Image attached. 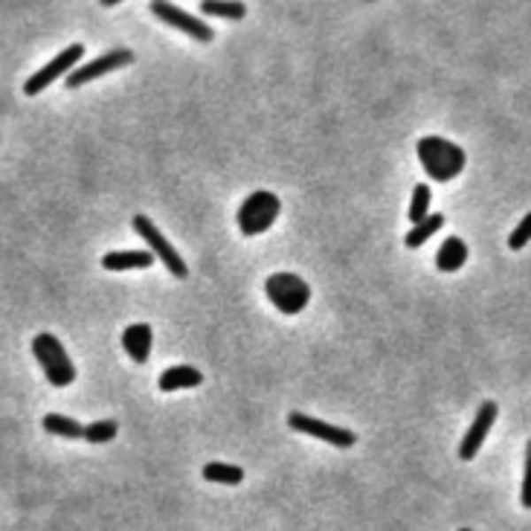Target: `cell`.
<instances>
[{"label": "cell", "mask_w": 531, "mask_h": 531, "mask_svg": "<svg viewBox=\"0 0 531 531\" xmlns=\"http://www.w3.org/2000/svg\"><path fill=\"white\" fill-rule=\"evenodd\" d=\"M419 160L424 172L430 174V181L447 183L453 177H459L465 169V151L456 142L444 137H421L419 140Z\"/></svg>", "instance_id": "cell-1"}, {"label": "cell", "mask_w": 531, "mask_h": 531, "mask_svg": "<svg viewBox=\"0 0 531 531\" xmlns=\"http://www.w3.org/2000/svg\"><path fill=\"white\" fill-rule=\"evenodd\" d=\"M279 210H282V201H279L273 192L258 189L250 197H244V204L238 206V215H235L238 230H242V235H247V238L262 235L273 227V221L279 218Z\"/></svg>", "instance_id": "cell-2"}, {"label": "cell", "mask_w": 531, "mask_h": 531, "mask_svg": "<svg viewBox=\"0 0 531 531\" xmlns=\"http://www.w3.org/2000/svg\"><path fill=\"white\" fill-rule=\"evenodd\" d=\"M265 294L270 299L279 314H299L305 311V305L311 302V288L305 279H299L296 273H288V270H279V273L267 276L265 282Z\"/></svg>", "instance_id": "cell-3"}, {"label": "cell", "mask_w": 531, "mask_h": 531, "mask_svg": "<svg viewBox=\"0 0 531 531\" xmlns=\"http://www.w3.org/2000/svg\"><path fill=\"white\" fill-rule=\"evenodd\" d=\"M33 354L53 387H70V383L76 381V366H73V360L67 358V351L56 335H50V331L38 335L33 340Z\"/></svg>", "instance_id": "cell-4"}, {"label": "cell", "mask_w": 531, "mask_h": 531, "mask_svg": "<svg viewBox=\"0 0 531 531\" xmlns=\"http://www.w3.org/2000/svg\"><path fill=\"white\" fill-rule=\"evenodd\" d=\"M131 224H134V230H137V235L145 238V244H149L151 253L158 256L165 267H169V273H172L174 279H186V276H189V267H186V262L181 258V253H177V250H174L169 242H165L163 233L158 230V227H154V221H151L149 215H134Z\"/></svg>", "instance_id": "cell-5"}, {"label": "cell", "mask_w": 531, "mask_h": 531, "mask_svg": "<svg viewBox=\"0 0 531 531\" xmlns=\"http://www.w3.org/2000/svg\"><path fill=\"white\" fill-rule=\"evenodd\" d=\"M288 427L296 433H305V435H314V439L326 442L331 447H340V450H346V447H354L358 444V435L354 430H346V427H335V424H326L319 419H311L305 412H288Z\"/></svg>", "instance_id": "cell-6"}, {"label": "cell", "mask_w": 531, "mask_h": 531, "mask_svg": "<svg viewBox=\"0 0 531 531\" xmlns=\"http://www.w3.org/2000/svg\"><path fill=\"white\" fill-rule=\"evenodd\" d=\"M81 58H85V44H70V47L65 50V53H58L53 61H50L47 67H41V70L35 73V76L27 81L24 93H27V96H38L41 90H47V88L53 85V81H58L61 76L67 79L70 73L76 70V65H79Z\"/></svg>", "instance_id": "cell-7"}, {"label": "cell", "mask_w": 531, "mask_h": 531, "mask_svg": "<svg viewBox=\"0 0 531 531\" xmlns=\"http://www.w3.org/2000/svg\"><path fill=\"white\" fill-rule=\"evenodd\" d=\"M149 9H151V12L158 15L160 20H165V24H169V27L181 29V33H186V35L195 38V41H201V44H210V41L215 38V33H212V27H210V24H204V20H201V18H195L192 12H183L181 6H174V4H163V0H151Z\"/></svg>", "instance_id": "cell-8"}, {"label": "cell", "mask_w": 531, "mask_h": 531, "mask_svg": "<svg viewBox=\"0 0 531 531\" xmlns=\"http://www.w3.org/2000/svg\"><path fill=\"white\" fill-rule=\"evenodd\" d=\"M131 61H134V53H131V50H111V53L99 56V58H93V61H88V65H79V67L73 70L65 81H67V88L76 90V88L88 85V81H93V79L108 76V73H113V70L128 67Z\"/></svg>", "instance_id": "cell-9"}, {"label": "cell", "mask_w": 531, "mask_h": 531, "mask_svg": "<svg viewBox=\"0 0 531 531\" xmlns=\"http://www.w3.org/2000/svg\"><path fill=\"white\" fill-rule=\"evenodd\" d=\"M496 419H499V407H496L494 401H485L482 407L476 410V419H473V424H471V430L465 433V439H462V444H459V459H462V462L476 459L479 447H482L485 435L491 433V427L496 424Z\"/></svg>", "instance_id": "cell-10"}, {"label": "cell", "mask_w": 531, "mask_h": 531, "mask_svg": "<svg viewBox=\"0 0 531 531\" xmlns=\"http://www.w3.org/2000/svg\"><path fill=\"white\" fill-rule=\"evenodd\" d=\"M151 346H154V335H151V326H145V322H137V326H128L122 335V349L128 351V358L134 363H145L151 354Z\"/></svg>", "instance_id": "cell-11"}, {"label": "cell", "mask_w": 531, "mask_h": 531, "mask_svg": "<svg viewBox=\"0 0 531 531\" xmlns=\"http://www.w3.org/2000/svg\"><path fill=\"white\" fill-rule=\"evenodd\" d=\"M151 250H113V253L102 256V267L105 270H142L154 265Z\"/></svg>", "instance_id": "cell-12"}, {"label": "cell", "mask_w": 531, "mask_h": 531, "mask_svg": "<svg viewBox=\"0 0 531 531\" xmlns=\"http://www.w3.org/2000/svg\"><path fill=\"white\" fill-rule=\"evenodd\" d=\"M201 383H204V374L195 366H189V363H181V366H172L160 374L158 387L160 392H177V389H195L201 387Z\"/></svg>", "instance_id": "cell-13"}, {"label": "cell", "mask_w": 531, "mask_h": 531, "mask_svg": "<svg viewBox=\"0 0 531 531\" xmlns=\"http://www.w3.org/2000/svg\"><path fill=\"white\" fill-rule=\"evenodd\" d=\"M465 262H467V244L459 235H450L439 247V253H435V267H439L442 273H456V270L465 267Z\"/></svg>", "instance_id": "cell-14"}, {"label": "cell", "mask_w": 531, "mask_h": 531, "mask_svg": "<svg viewBox=\"0 0 531 531\" xmlns=\"http://www.w3.org/2000/svg\"><path fill=\"white\" fill-rule=\"evenodd\" d=\"M444 227V215L442 212H433V215H427L424 221H419V224H412V230L407 233V238H404V244H407L410 250H415V247H421V244H427L430 238L439 233Z\"/></svg>", "instance_id": "cell-15"}, {"label": "cell", "mask_w": 531, "mask_h": 531, "mask_svg": "<svg viewBox=\"0 0 531 531\" xmlns=\"http://www.w3.org/2000/svg\"><path fill=\"white\" fill-rule=\"evenodd\" d=\"M44 430L53 433V435H61V439H85V427L79 421L67 419V415H58V412H47L44 415Z\"/></svg>", "instance_id": "cell-16"}, {"label": "cell", "mask_w": 531, "mask_h": 531, "mask_svg": "<svg viewBox=\"0 0 531 531\" xmlns=\"http://www.w3.org/2000/svg\"><path fill=\"white\" fill-rule=\"evenodd\" d=\"M204 479L206 482H221V485H242L244 482V467L210 462V465H204Z\"/></svg>", "instance_id": "cell-17"}, {"label": "cell", "mask_w": 531, "mask_h": 531, "mask_svg": "<svg viewBox=\"0 0 531 531\" xmlns=\"http://www.w3.org/2000/svg\"><path fill=\"white\" fill-rule=\"evenodd\" d=\"M119 433V424L113 419H105V421H93L85 427V442L88 444H105L111 439H117Z\"/></svg>", "instance_id": "cell-18"}, {"label": "cell", "mask_w": 531, "mask_h": 531, "mask_svg": "<svg viewBox=\"0 0 531 531\" xmlns=\"http://www.w3.org/2000/svg\"><path fill=\"white\" fill-rule=\"evenodd\" d=\"M430 186L427 183H419L412 189V204H410V221L412 224H419V221H424L427 215H430Z\"/></svg>", "instance_id": "cell-19"}, {"label": "cell", "mask_w": 531, "mask_h": 531, "mask_svg": "<svg viewBox=\"0 0 531 531\" xmlns=\"http://www.w3.org/2000/svg\"><path fill=\"white\" fill-rule=\"evenodd\" d=\"M197 9H201L204 15H215V18H227V20H242L247 15L244 4H212V0H204Z\"/></svg>", "instance_id": "cell-20"}, {"label": "cell", "mask_w": 531, "mask_h": 531, "mask_svg": "<svg viewBox=\"0 0 531 531\" xmlns=\"http://www.w3.org/2000/svg\"><path fill=\"white\" fill-rule=\"evenodd\" d=\"M528 235H531V215H523V221L517 224V230L508 238V247L512 250H523L528 244Z\"/></svg>", "instance_id": "cell-21"}]
</instances>
